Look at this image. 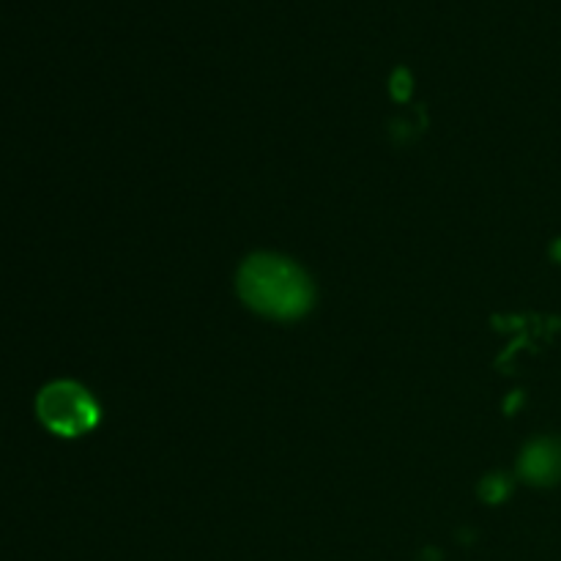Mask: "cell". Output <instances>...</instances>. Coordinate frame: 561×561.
I'll return each instance as SVG.
<instances>
[{"label":"cell","instance_id":"6da1fadb","mask_svg":"<svg viewBox=\"0 0 561 561\" xmlns=\"http://www.w3.org/2000/svg\"><path fill=\"white\" fill-rule=\"evenodd\" d=\"M241 294L268 316H294L307 305V285L301 274L272 257L247 263L241 274Z\"/></svg>","mask_w":561,"mask_h":561},{"label":"cell","instance_id":"7a4b0ae2","mask_svg":"<svg viewBox=\"0 0 561 561\" xmlns=\"http://www.w3.org/2000/svg\"><path fill=\"white\" fill-rule=\"evenodd\" d=\"M38 420L44 422L47 431H53L55 436L75 438L82 433L91 431L96 425V403L91 400V394L75 381H55L38 392L36 400Z\"/></svg>","mask_w":561,"mask_h":561},{"label":"cell","instance_id":"3957f363","mask_svg":"<svg viewBox=\"0 0 561 561\" xmlns=\"http://www.w3.org/2000/svg\"><path fill=\"white\" fill-rule=\"evenodd\" d=\"M529 474L537 482H557L561 477V447L559 444H540L529 458Z\"/></svg>","mask_w":561,"mask_h":561}]
</instances>
